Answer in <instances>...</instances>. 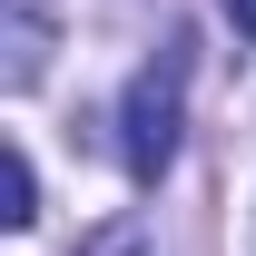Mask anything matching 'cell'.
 I'll return each mask as SVG.
<instances>
[{"label": "cell", "instance_id": "cell-1", "mask_svg": "<svg viewBox=\"0 0 256 256\" xmlns=\"http://www.w3.org/2000/svg\"><path fill=\"white\" fill-rule=\"evenodd\" d=\"M178 128H188V40H158V60L138 69L128 98H118V158H128V178H168Z\"/></svg>", "mask_w": 256, "mask_h": 256}, {"label": "cell", "instance_id": "cell-2", "mask_svg": "<svg viewBox=\"0 0 256 256\" xmlns=\"http://www.w3.org/2000/svg\"><path fill=\"white\" fill-rule=\"evenodd\" d=\"M50 0H10V30H0V50H10V89H30L40 69H50Z\"/></svg>", "mask_w": 256, "mask_h": 256}, {"label": "cell", "instance_id": "cell-3", "mask_svg": "<svg viewBox=\"0 0 256 256\" xmlns=\"http://www.w3.org/2000/svg\"><path fill=\"white\" fill-rule=\"evenodd\" d=\"M79 256H158V226H148V217H108Z\"/></svg>", "mask_w": 256, "mask_h": 256}, {"label": "cell", "instance_id": "cell-4", "mask_svg": "<svg viewBox=\"0 0 256 256\" xmlns=\"http://www.w3.org/2000/svg\"><path fill=\"white\" fill-rule=\"evenodd\" d=\"M0 217H10V226L40 217V168H30V148H20V138H10V207H0Z\"/></svg>", "mask_w": 256, "mask_h": 256}, {"label": "cell", "instance_id": "cell-5", "mask_svg": "<svg viewBox=\"0 0 256 256\" xmlns=\"http://www.w3.org/2000/svg\"><path fill=\"white\" fill-rule=\"evenodd\" d=\"M226 20H236V40H256V0H226Z\"/></svg>", "mask_w": 256, "mask_h": 256}]
</instances>
